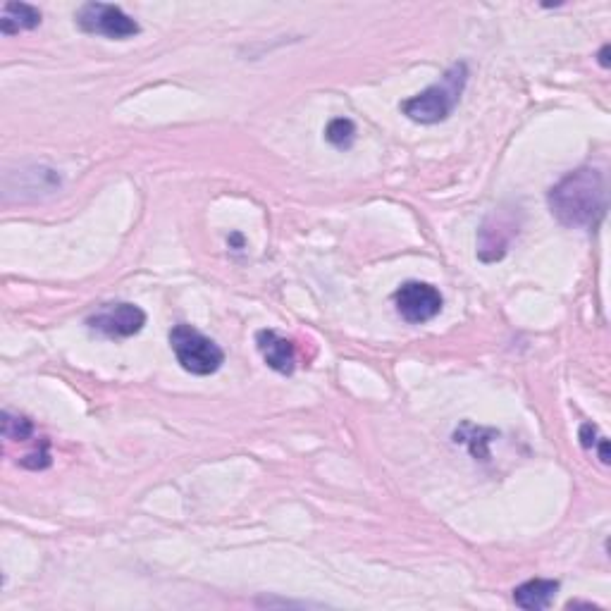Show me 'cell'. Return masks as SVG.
Wrapping results in <instances>:
<instances>
[{"instance_id": "1", "label": "cell", "mask_w": 611, "mask_h": 611, "mask_svg": "<svg viewBox=\"0 0 611 611\" xmlns=\"http://www.w3.org/2000/svg\"><path fill=\"white\" fill-rule=\"evenodd\" d=\"M549 211L571 230H595L607 213V184L597 168H578L547 194Z\"/></svg>"}, {"instance_id": "2", "label": "cell", "mask_w": 611, "mask_h": 611, "mask_svg": "<svg viewBox=\"0 0 611 611\" xmlns=\"http://www.w3.org/2000/svg\"><path fill=\"white\" fill-rule=\"evenodd\" d=\"M468 84V65L456 63L442 74L437 84L428 86L421 94L406 98L401 103V113L418 125H437L444 122L459 106L461 96Z\"/></svg>"}, {"instance_id": "3", "label": "cell", "mask_w": 611, "mask_h": 611, "mask_svg": "<svg viewBox=\"0 0 611 611\" xmlns=\"http://www.w3.org/2000/svg\"><path fill=\"white\" fill-rule=\"evenodd\" d=\"M170 347L175 351V359L180 366L191 375H206L218 373L225 363V351L206 337L203 332L191 325H175L170 330Z\"/></svg>"}, {"instance_id": "4", "label": "cell", "mask_w": 611, "mask_h": 611, "mask_svg": "<svg viewBox=\"0 0 611 611\" xmlns=\"http://www.w3.org/2000/svg\"><path fill=\"white\" fill-rule=\"evenodd\" d=\"M74 20H77L79 29L86 34L108 36V39L117 41L132 39V36L141 32L139 24L134 22L125 10L108 3H86L77 10Z\"/></svg>"}, {"instance_id": "5", "label": "cell", "mask_w": 611, "mask_h": 611, "mask_svg": "<svg viewBox=\"0 0 611 611\" xmlns=\"http://www.w3.org/2000/svg\"><path fill=\"white\" fill-rule=\"evenodd\" d=\"M521 213L516 208L492 211L478 232V258L483 263H497L509 253V246L518 237Z\"/></svg>"}, {"instance_id": "6", "label": "cell", "mask_w": 611, "mask_h": 611, "mask_svg": "<svg viewBox=\"0 0 611 611\" xmlns=\"http://www.w3.org/2000/svg\"><path fill=\"white\" fill-rule=\"evenodd\" d=\"M394 306H397V313L406 323L423 325L435 316H440L444 299L437 287L428 285V282L411 280L404 282V285L394 292Z\"/></svg>"}, {"instance_id": "7", "label": "cell", "mask_w": 611, "mask_h": 611, "mask_svg": "<svg viewBox=\"0 0 611 611\" xmlns=\"http://www.w3.org/2000/svg\"><path fill=\"white\" fill-rule=\"evenodd\" d=\"M86 325L108 339H125L144 330L146 313L127 301H117V304H103L96 313H91Z\"/></svg>"}, {"instance_id": "8", "label": "cell", "mask_w": 611, "mask_h": 611, "mask_svg": "<svg viewBox=\"0 0 611 611\" xmlns=\"http://www.w3.org/2000/svg\"><path fill=\"white\" fill-rule=\"evenodd\" d=\"M258 354L263 356L265 366L280 375H292L296 368V349L292 339L277 335L275 330H261L256 335Z\"/></svg>"}, {"instance_id": "9", "label": "cell", "mask_w": 611, "mask_h": 611, "mask_svg": "<svg viewBox=\"0 0 611 611\" xmlns=\"http://www.w3.org/2000/svg\"><path fill=\"white\" fill-rule=\"evenodd\" d=\"M561 588L559 580H549V578H533L528 583L518 585L514 590V602L516 607L526 609V611H540L547 609L549 604L554 602L557 592Z\"/></svg>"}, {"instance_id": "10", "label": "cell", "mask_w": 611, "mask_h": 611, "mask_svg": "<svg viewBox=\"0 0 611 611\" xmlns=\"http://www.w3.org/2000/svg\"><path fill=\"white\" fill-rule=\"evenodd\" d=\"M39 24L41 10L29 3H5L3 10H0V32L5 36L32 32Z\"/></svg>"}, {"instance_id": "11", "label": "cell", "mask_w": 611, "mask_h": 611, "mask_svg": "<svg viewBox=\"0 0 611 611\" xmlns=\"http://www.w3.org/2000/svg\"><path fill=\"white\" fill-rule=\"evenodd\" d=\"M325 139L335 148H339V151H347V148L354 146L356 125L349 117H337V120H332L330 125H327Z\"/></svg>"}, {"instance_id": "12", "label": "cell", "mask_w": 611, "mask_h": 611, "mask_svg": "<svg viewBox=\"0 0 611 611\" xmlns=\"http://www.w3.org/2000/svg\"><path fill=\"white\" fill-rule=\"evenodd\" d=\"M34 435V423L20 413L3 411V437L10 442H27Z\"/></svg>"}, {"instance_id": "13", "label": "cell", "mask_w": 611, "mask_h": 611, "mask_svg": "<svg viewBox=\"0 0 611 611\" xmlns=\"http://www.w3.org/2000/svg\"><path fill=\"white\" fill-rule=\"evenodd\" d=\"M51 464H53V459H51V444H48V440H43L41 447L36 449V452L20 459V466L29 468V471H43V468H48Z\"/></svg>"}, {"instance_id": "14", "label": "cell", "mask_w": 611, "mask_h": 611, "mask_svg": "<svg viewBox=\"0 0 611 611\" xmlns=\"http://www.w3.org/2000/svg\"><path fill=\"white\" fill-rule=\"evenodd\" d=\"M578 440H580V444H583V449H588V452H590V449H595L597 440H600V437H597V425H592V423L580 425Z\"/></svg>"}, {"instance_id": "15", "label": "cell", "mask_w": 611, "mask_h": 611, "mask_svg": "<svg viewBox=\"0 0 611 611\" xmlns=\"http://www.w3.org/2000/svg\"><path fill=\"white\" fill-rule=\"evenodd\" d=\"M597 452H600V461L604 466H609V440L607 437H600V440H597Z\"/></svg>"}, {"instance_id": "16", "label": "cell", "mask_w": 611, "mask_h": 611, "mask_svg": "<svg viewBox=\"0 0 611 611\" xmlns=\"http://www.w3.org/2000/svg\"><path fill=\"white\" fill-rule=\"evenodd\" d=\"M600 65H602V67H609V46H602V51H600Z\"/></svg>"}]
</instances>
